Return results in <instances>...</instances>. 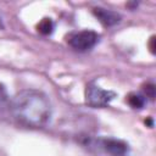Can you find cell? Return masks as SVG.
<instances>
[{"label":"cell","instance_id":"obj_1","mask_svg":"<svg viewBox=\"0 0 156 156\" xmlns=\"http://www.w3.org/2000/svg\"><path fill=\"white\" fill-rule=\"evenodd\" d=\"M11 111L21 124L32 128L46 126L52 113L48 96L34 89H24L17 93L12 99Z\"/></svg>","mask_w":156,"mask_h":156},{"label":"cell","instance_id":"obj_2","mask_svg":"<svg viewBox=\"0 0 156 156\" xmlns=\"http://www.w3.org/2000/svg\"><path fill=\"white\" fill-rule=\"evenodd\" d=\"M100 40V35L94 30H80L73 33L67 39L69 46L77 51H89L91 50Z\"/></svg>","mask_w":156,"mask_h":156},{"label":"cell","instance_id":"obj_3","mask_svg":"<svg viewBox=\"0 0 156 156\" xmlns=\"http://www.w3.org/2000/svg\"><path fill=\"white\" fill-rule=\"evenodd\" d=\"M115 96H116L115 91L104 90L102 88L95 84H89L85 90L87 104L93 107H105L115 99Z\"/></svg>","mask_w":156,"mask_h":156},{"label":"cell","instance_id":"obj_4","mask_svg":"<svg viewBox=\"0 0 156 156\" xmlns=\"http://www.w3.org/2000/svg\"><path fill=\"white\" fill-rule=\"evenodd\" d=\"M100 146L102 150L111 156H124L128 152L127 143L115 139V138H104L100 140Z\"/></svg>","mask_w":156,"mask_h":156},{"label":"cell","instance_id":"obj_5","mask_svg":"<svg viewBox=\"0 0 156 156\" xmlns=\"http://www.w3.org/2000/svg\"><path fill=\"white\" fill-rule=\"evenodd\" d=\"M94 16L99 20V22L105 26V27H112L116 26L117 23H119L121 21V15L117 13L116 11L112 10H107V9H102V7H95L93 10Z\"/></svg>","mask_w":156,"mask_h":156},{"label":"cell","instance_id":"obj_6","mask_svg":"<svg viewBox=\"0 0 156 156\" xmlns=\"http://www.w3.org/2000/svg\"><path fill=\"white\" fill-rule=\"evenodd\" d=\"M127 102H128V105L130 106V107H133V108H143L144 107V105H145V96L144 95H141V94H138V93H130V94H128V96H127Z\"/></svg>","mask_w":156,"mask_h":156},{"label":"cell","instance_id":"obj_7","mask_svg":"<svg viewBox=\"0 0 156 156\" xmlns=\"http://www.w3.org/2000/svg\"><path fill=\"white\" fill-rule=\"evenodd\" d=\"M54 22H52V20L51 18H43L39 23H38V26H37V30L40 33V34H43V35H49V34H51L52 32H54Z\"/></svg>","mask_w":156,"mask_h":156},{"label":"cell","instance_id":"obj_8","mask_svg":"<svg viewBox=\"0 0 156 156\" xmlns=\"http://www.w3.org/2000/svg\"><path fill=\"white\" fill-rule=\"evenodd\" d=\"M144 91L146 94V98L154 100V98H155V85L152 83H146L144 85Z\"/></svg>","mask_w":156,"mask_h":156},{"label":"cell","instance_id":"obj_9","mask_svg":"<svg viewBox=\"0 0 156 156\" xmlns=\"http://www.w3.org/2000/svg\"><path fill=\"white\" fill-rule=\"evenodd\" d=\"M149 48H150V51L152 54H155V37L152 35L150 38V41H149Z\"/></svg>","mask_w":156,"mask_h":156},{"label":"cell","instance_id":"obj_10","mask_svg":"<svg viewBox=\"0 0 156 156\" xmlns=\"http://www.w3.org/2000/svg\"><path fill=\"white\" fill-rule=\"evenodd\" d=\"M0 28H2V23H1V21H0Z\"/></svg>","mask_w":156,"mask_h":156}]
</instances>
